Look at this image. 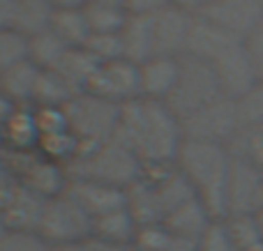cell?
<instances>
[{"mask_svg":"<svg viewBox=\"0 0 263 251\" xmlns=\"http://www.w3.org/2000/svg\"><path fill=\"white\" fill-rule=\"evenodd\" d=\"M261 184L263 171L252 166L250 161L233 157L227 184V217L254 215L261 205Z\"/></svg>","mask_w":263,"mask_h":251,"instance_id":"7c38bea8","label":"cell"},{"mask_svg":"<svg viewBox=\"0 0 263 251\" xmlns=\"http://www.w3.org/2000/svg\"><path fill=\"white\" fill-rule=\"evenodd\" d=\"M166 5L168 0H125V9L129 14H155Z\"/></svg>","mask_w":263,"mask_h":251,"instance_id":"ab89813d","label":"cell"},{"mask_svg":"<svg viewBox=\"0 0 263 251\" xmlns=\"http://www.w3.org/2000/svg\"><path fill=\"white\" fill-rule=\"evenodd\" d=\"M14 180L9 178V173L5 171V164H3V159H0V198L5 196V192L9 189V184H12Z\"/></svg>","mask_w":263,"mask_h":251,"instance_id":"ee69618b","label":"cell"},{"mask_svg":"<svg viewBox=\"0 0 263 251\" xmlns=\"http://www.w3.org/2000/svg\"><path fill=\"white\" fill-rule=\"evenodd\" d=\"M254 221H256V226H259V231L263 235V207H259V210L254 212Z\"/></svg>","mask_w":263,"mask_h":251,"instance_id":"7dc6e473","label":"cell"},{"mask_svg":"<svg viewBox=\"0 0 263 251\" xmlns=\"http://www.w3.org/2000/svg\"><path fill=\"white\" fill-rule=\"evenodd\" d=\"M199 14L245 41L263 23V3L261 0H215L203 5Z\"/></svg>","mask_w":263,"mask_h":251,"instance_id":"8fae6325","label":"cell"},{"mask_svg":"<svg viewBox=\"0 0 263 251\" xmlns=\"http://www.w3.org/2000/svg\"><path fill=\"white\" fill-rule=\"evenodd\" d=\"M196 251H240V249L233 242L231 233H229V228H227V221L215 219L213 224H210V228L201 235L199 249Z\"/></svg>","mask_w":263,"mask_h":251,"instance_id":"d590c367","label":"cell"},{"mask_svg":"<svg viewBox=\"0 0 263 251\" xmlns=\"http://www.w3.org/2000/svg\"><path fill=\"white\" fill-rule=\"evenodd\" d=\"M7 226H5V221H3V217H0V240H3L5 238V233H7Z\"/></svg>","mask_w":263,"mask_h":251,"instance_id":"c3c4849f","label":"cell"},{"mask_svg":"<svg viewBox=\"0 0 263 251\" xmlns=\"http://www.w3.org/2000/svg\"><path fill=\"white\" fill-rule=\"evenodd\" d=\"M168 5L180 7V9H185V12H190V14H199L201 7H203V0H168Z\"/></svg>","mask_w":263,"mask_h":251,"instance_id":"7bdbcfd3","label":"cell"},{"mask_svg":"<svg viewBox=\"0 0 263 251\" xmlns=\"http://www.w3.org/2000/svg\"><path fill=\"white\" fill-rule=\"evenodd\" d=\"M213 221H215V217L210 215V210L201 203L199 196H194L187 203H182L178 210H173L171 215L164 219V226H166L173 235H180V238L199 242L201 235L210 228Z\"/></svg>","mask_w":263,"mask_h":251,"instance_id":"ffe728a7","label":"cell"},{"mask_svg":"<svg viewBox=\"0 0 263 251\" xmlns=\"http://www.w3.org/2000/svg\"><path fill=\"white\" fill-rule=\"evenodd\" d=\"M55 7H65V9H77V7H86L88 0H51Z\"/></svg>","mask_w":263,"mask_h":251,"instance_id":"f6af8a7d","label":"cell"},{"mask_svg":"<svg viewBox=\"0 0 263 251\" xmlns=\"http://www.w3.org/2000/svg\"><path fill=\"white\" fill-rule=\"evenodd\" d=\"M217 74V81L222 86L224 97H231V99H238L242 97L247 90L259 83V76H256V69L252 65V58L245 49V41H238L231 49H227L222 55H219L215 62H210Z\"/></svg>","mask_w":263,"mask_h":251,"instance_id":"5bb4252c","label":"cell"},{"mask_svg":"<svg viewBox=\"0 0 263 251\" xmlns=\"http://www.w3.org/2000/svg\"><path fill=\"white\" fill-rule=\"evenodd\" d=\"M37 76H40V67H35L30 60H23V62L0 72V92L9 97L16 106H32Z\"/></svg>","mask_w":263,"mask_h":251,"instance_id":"cb8c5ba5","label":"cell"},{"mask_svg":"<svg viewBox=\"0 0 263 251\" xmlns=\"http://www.w3.org/2000/svg\"><path fill=\"white\" fill-rule=\"evenodd\" d=\"M229 152L263 171V124L240 127V132L229 143Z\"/></svg>","mask_w":263,"mask_h":251,"instance_id":"f1b7e54d","label":"cell"},{"mask_svg":"<svg viewBox=\"0 0 263 251\" xmlns=\"http://www.w3.org/2000/svg\"><path fill=\"white\" fill-rule=\"evenodd\" d=\"M192 21H194V14L185 12L180 7H173V5H166L159 12H155L153 14L155 55H164V58H180V55H185Z\"/></svg>","mask_w":263,"mask_h":251,"instance_id":"4fadbf2b","label":"cell"},{"mask_svg":"<svg viewBox=\"0 0 263 251\" xmlns=\"http://www.w3.org/2000/svg\"><path fill=\"white\" fill-rule=\"evenodd\" d=\"M53 251H125V249L114 247V244H109V242H104V240L90 235V238L81 240V242L65 244V247H53Z\"/></svg>","mask_w":263,"mask_h":251,"instance_id":"f35d334b","label":"cell"},{"mask_svg":"<svg viewBox=\"0 0 263 251\" xmlns=\"http://www.w3.org/2000/svg\"><path fill=\"white\" fill-rule=\"evenodd\" d=\"M14 111H16V104H14L9 97H5L3 92H0V127L7 124V120L14 115Z\"/></svg>","mask_w":263,"mask_h":251,"instance_id":"b9f144b4","label":"cell"},{"mask_svg":"<svg viewBox=\"0 0 263 251\" xmlns=\"http://www.w3.org/2000/svg\"><path fill=\"white\" fill-rule=\"evenodd\" d=\"M261 3H263V0H261Z\"/></svg>","mask_w":263,"mask_h":251,"instance_id":"f5cc1de1","label":"cell"},{"mask_svg":"<svg viewBox=\"0 0 263 251\" xmlns=\"http://www.w3.org/2000/svg\"><path fill=\"white\" fill-rule=\"evenodd\" d=\"M14 16V0H0V30L12 28Z\"/></svg>","mask_w":263,"mask_h":251,"instance_id":"60d3db41","label":"cell"},{"mask_svg":"<svg viewBox=\"0 0 263 251\" xmlns=\"http://www.w3.org/2000/svg\"><path fill=\"white\" fill-rule=\"evenodd\" d=\"M86 16L90 32H104V35H120L129 18L125 7H109V5H86Z\"/></svg>","mask_w":263,"mask_h":251,"instance_id":"f546056e","label":"cell"},{"mask_svg":"<svg viewBox=\"0 0 263 251\" xmlns=\"http://www.w3.org/2000/svg\"><path fill=\"white\" fill-rule=\"evenodd\" d=\"M97 97L114 101V104H127V101L141 97L139 86V65L129 62V60H111V62H102L97 67L92 81L88 83V90Z\"/></svg>","mask_w":263,"mask_h":251,"instance_id":"30bf717a","label":"cell"},{"mask_svg":"<svg viewBox=\"0 0 263 251\" xmlns=\"http://www.w3.org/2000/svg\"><path fill=\"white\" fill-rule=\"evenodd\" d=\"M114 138L127 145L143 166L176 164L185 141L180 120L164 101L136 97L120 109L118 129Z\"/></svg>","mask_w":263,"mask_h":251,"instance_id":"6da1fadb","label":"cell"},{"mask_svg":"<svg viewBox=\"0 0 263 251\" xmlns=\"http://www.w3.org/2000/svg\"><path fill=\"white\" fill-rule=\"evenodd\" d=\"M231 152L227 145L201 141H182L176 166L194 194L215 219H227V184L231 173Z\"/></svg>","mask_w":263,"mask_h":251,"instance_id":"3957f363","label":"cell"},{"mask_svg":"<svg viewBox=\"0 0 263 251\" xmlns=\"http://www.w3.org/2000/svg\"><path fill=\"white\" fill-rule=\"evenodd\" d=\"M51 30L69 46H83L88 41V37L92 35L90 26H88V16L86 9L77 7V9H65V7H55L53 12V21H51Z\"/></svg>","mask_w":263,"mask_h":251,"instance_id":"484cf974","label":"cell"},{"mask_svg":"<svg viewBox=\"0 0 263 251\" xmlns=\"http://www.w3.org/2000/svg\"><path fill=\"white\" fill-rule=\"evenodd\" d=\"M178 72H180V58L153 55L150 60H145L143 65H139L141 97L164 101L176 86Z\"/></svg>","mask_w":263,"mask_h":251,"instance_id":"ac0fdd59","label":"cell"},{"mask_svg":"<svg viewBox=\"0 0 263 251\" xmlns=\"http://www.w3.org/2000/svg\"><path fill=\"white\" fill-rule=\"evenodd\" d=\"M53 12L55 5L51 0H14L12 28L30 39V37L49 30Z\"/></svg>","mask_w":263,"mask_h":251,"instance_id":"603a6c76","label":"cell"},{"mask_svg":"<svg viewBox=\"0 0 263 251\" xmlns=\"http://www.w3.org/2000/svg\"><path fill=\"white\" fill-rule=\"evenodd\" d=\"M37 145H40V129L35 120V106H16L14 115L3 127V148L5 150H37Z\"/></svg>","mask_w":263,"mask_h":251,"instance_id":"44dd1931","label":"cell"},{"mask_svg":"<svg viewBox=\"0 0 263 251\" xmlns=\"http://www.w3.org/2000/svg\"><path fill=\"white\" fill-rule=\"evenodd\" d=\"M37 233L51 247L81 242L92 235V217L65 192L60 196L46 198Z\"/></svg>","mask_w":263,"mask_h":251,"instance_id":"ba28073f","label":"cell"},{"mask_svg":"<svg viewBox=\"0 0 263 251\" xmlns=\"http://www.w3.org/2000/svg\"><path fill=\"white\" fill-rule=\"evenodd\" d=\"M238 41H242V39L233 37L231 32L219 28L217 23H213L210 18L201 16V14H194L190 35H187L185 55H194V58L205 60V62H215L224 51L231 49Z\"/></svg>","mask_w":263,"mask_h":251,"instance_id":"e0dca14e","label":"cell"},{"mask_svg":"<svg viewBox=\"0 0 263 251\" xmlns=\"http://www.w3.org/2000/svg\"><path fill=\"white\" fill-rule=\"evenodd\" d=\"M35 120L40 136H49V134L67 132V115H65L63 106H35Z\"/></svg>","mask_w":263,"mask_h":251,"instance_id":"8d00e7d4","label":"cell"},{"mask_svg":"<svg viewBox=\"0 0 263 251\" xmlns=\"http://www.w3.org/2000/svg\"><path fill=\"white\" fill-rule=\"evenodd\" d=\"M5 171L14 182L32 189L42 198H53L67 192L69 173L63 164L44 157L40 150H0Z\"/></svg>","mask_w":263,"mask_h":251,"instance_id":"52a82bcc","label":"cell"},{"mask_svg":"<svg viewBox=\"0 0 263 251\" xmlns=\"http://www.w3.org/2000/svg\"><path fill=\"white\" fill-rule=\"evenodd\" d=\"M0 251H53L37 231H7L0 240Z\"/></svg>","mask_w":263,"mask_h":251,"instance_id":"e575fe53","label":"cell"},{"mask_svg":"<svg viewBox=\"0 0 263 251\" xmlns=\"http://www.w3.org/2000/svg\"><path fill=\"white\" fill-rule=\"evenodd\" d=\"M245 49L256 69V76H259V81H263V23L245 39Z\"/></svg>","mask_w":263,"mask_h":251,"instance_id":"74e56055","label":"cell"},{"mask_svg":"<svg viewBox=\"0 0 263 251\" xmlns=\"http://www.w3.org/2000/svg\"><path fill=\"white\" fill-rule=\"evenodd\" d=\"M0 148H3V127H0Z\"/></svg>","mask_w":263,"mask_h":251,"instance_id":"681fc988","label":"cell"},{"mask_svg":"<svg viewBox=\"0 0 263 251\" xmlns=\"http://www.w3.org/2000/svg\"><path fill=\"white\" fill-rule=\"evenodd\" d=\"M23 60H28V37H23L14 28L0 30V72Z\"/></svg>","mask_w":263,"mask_h":251,"instance_id":"1f68e13d","label":"cell"},{"mask_svg":"<svg viewBox=\"0 0 263 251\" xmlns=\"http://www.w3.org/2000/svg\"><path fill=\"white\" fill-rule=\"evenodd\" d=\"M69 46L55 35L53 30H44L40 35L28 39V60L40 69H51L53 72L60 65V60L65 58Z\"/></svg>","mask_w":263,"mask_h":251,"instance_id":"4316f807","label":"cell"},{"mask_svg":"<svg viewBox=\"0 0 263 251\" xmlns=\"http://www.w3.org/2000/svg\"><path fill=\"white\" fill-rule=\"evenodd\" d=\"M141 171H143V164L139 161V157L118 138H109L81 152L67 166L69 180H92V182L111 184L125 192L141 178Z\"/></svg>","mask_w":263,"mask_h":251,"instance_id":"277c9868","label":"cell"},{"mask_svg":"<svg viewBox=\"0 0 263 251\" xmlns=\"http://www.w3.org/2000/svg\"><path fill=\"white\" fill-rule=\"evenodd\" d=\"M219 97H224V92L213 65L194 58V55H180L178 81L173 86L171 95L164 99V104L173 111V115L178 120H185L187 115L217 101Z\"/></svg>","mask_w":263,"mask_h":251,"instance_id":"8992f818","label":"cell"},{"mask_svg":"<svg viewBox=\"0 0 263 251\" xmlns=\"http://www.w3.org/2000/svg\"><path fill=\"white\" fill-rule=\"evenodd\" d=\"M139 228L141 226L136 224V219L132 217V212L127 207L116 210V212H111V215L100 217V219L92 221V235L109 244H114V247H120V249L134 247Z\"/></svg>","mask_w":263,"mask_h":251,"instance_id":"7402d4cb","label":"cell"},{"mask_svg":"<svg viewBox=\"0 0 263 251\" xmlns=\"http://www.w3.org/2000/svg\"><path fill=\"white\" fill-rule=\"evenodd\" d=\"M120 109H123L120 104H114L92 92H79L63 106L69 132L79 138V145H81L79 155L114 138L116 129H118Z\"/></svg>","mask_w":263,"mask_h":251,"instance_id":"5b68a950","label":"cell"},{"mask_svg":"<svg viewBox=\"0 0 263 251\" xmlns=\"http://www.w3.org/2000/svg\"><path fill=\"white\" fill-rule=\"evenodd\" d=\"M77 92L69 88V83L51 69H40V76L32 92V106H65Z\"/></svg>","mask_w":263,"mask_h":251,"instance_id":"83f0119b","label":"cell"},{"mask_svg":"<svg viewBox=\"0 0 263 251\" xmlns=\"http://www.w3.org/2000/svg\"><path fill=\"white\" fill-rule=\"evenodd\" d=\"M182 136L185 141H201V143H217V145H227L233 141L238 132H240V118H238V106L236 99L231 97H219L217 101L203 106L201 111L187 115L180 120Z\"/></svg>","mask_w":263,"mask_h":251,"instance_id":"9c48e42d","label":"cell"},{"mask_svg":"<svg viewBox=\"0 0 263 251\" xmlns=\"http://www.w3.org/2000/svg\"><path fill=\"white\" fill-rule=\"evenodd\" d=\"M236 106H238V118H240L242 127L263 124V81H259L242 97H238Z\"/></svg>","mask_w":263,"mask_h":251,"instance_id":"836d02e7","label":"cell"},{"mask_svg":"<svg viewBox=\"0 0 263 251\" xmlns=\"http://www.w3.org/2000/svg\"><path fill=\"white\" fill-rule=\"evenodd\" d=\"M208 3H215V0H203V5H208Z\"/></svg>","mask_w":263,"mask_h":251,"instance_id":"816d5d0a","label":"cell"},{"mask_svg":"<svg viewBox=\"0 0 263 251\" xmlns=\"http://www.w3.org/2000/svg\"><path fill=\"white\" fill-rule=\"evenodd\" d=\"M194 189L176 164L143 166L141 178L127 189V210L139 226L164 224L173 210L194 198Z\"/></svg>","mask_w":263,"mask_h":251,"instance_id":"7a4b0ae2","label":"cell"},{"mask_svg":"<svg viewBox=\"0 0 263 251\" xmlns=\"http://www.w3.org/2000/svg\"><path fill=\"white\" fill-rule=\"evenodd\" d=\"M100 65L102 62H97L83 46H74V49H67L65 58L60 60V65L53 72H58L60 76L69 83V88L79 95V92L88 90V83L92 81V76H95Z\"/></svg>","mask_w":263,"mask_h":251,"instance_id":"d4e9b609","label":"cell"},{"mask_svg":"<svg viewBox=\"0 0 263 251\" xmlns=\"http://www.w3.org/2000/svg\"><path fill=\"white\" fill-rule=\"evenodd\" d=\"M123 58L134 65H143L155 55L153 44V14H129L125 28L120 30Z\"/></svg>","mask_w":263,"mask_h":251,"instance_id":"d6986e66","label":"cell"},{"mask_svg":"<svg viewBox=\"0 0 263 251\" xmlns=\"http://www.w3.org/2000/svg\"><path fill=\"white\" fill-rule=\"evenodd\" d=\"M83 49L97 60V62H111V60L123 58V39L120 35H104V32H92Z\"/></svg>","mask_w":263,"mask_h":251,"instance_id":"d6a6232c","label":"cell"},{"mask_svg":"<svg viewBox=\"0 0 263 251\" xmlns=\"http://www.w3.org/2000/svg\"><path fill=\"white\" fill-rule=\"evenodd\" d=\"M259 207H263V184H261V205Z\"/></svg>","mask_w":263,"mask_h":251,"instance_id":"f907efd6","label":"cell"},{"mask_svg":"<svg viewBox=\"0 0 263 251\" xmlns=\"http://www.w3.org/2000/svg\"><path fill=\"white\" fill-rule=\"evenodd\" d=\"M37 150H40L44 157L58 161V164H63L65 169H67V166L77 159L81 145H79V138L67 129V132H60V134L40 136V145H37Z\"/></svg>","mask_w":263,"mask_h":251,"instance_id":"4dcf8cb0","label":"cell"},{"mask_svg":"<svg viewBox=\"0 0 263 251\" xmlns=\"http://www.w3.org/2000/svg\"><path fill=\"white\" fill-rule=\"evenodd\" d=\"M88 5H109V7H125V0H88Z\"/></svg>","mask_w":263,"mask_h":251,"instance_id":"bcb514c9","label":"cell"},{"mask_svg":"<svg viewBox=\"0 0 263 251\" xmlns=\"http://www.w3.org/2000/svg\"><path fill=\"white\" fill-rule=\"evenodd\" d=\"M44 203L46 198H42L32 189L12 182L5 196L0 198V217L9 231H37Z\"/></svg>","mask_w":263,"mask_h":251,"instance_id":"9a60e30c","label":"cell"},{"mask_svg":"<svg viewBox=\"0 0 263 251\" xmlns=\"http://www.w3.org/2000/svg\"><path fill=\"white\" fill-rule=\"evenodd\" d=\"M67 194L92 217V221L127 207V192L92 180H69Z\"/></svg>","mask_w":263,"mask_h":251,"instance_id":"2e32d148","label":"cell"}]
</instances>
